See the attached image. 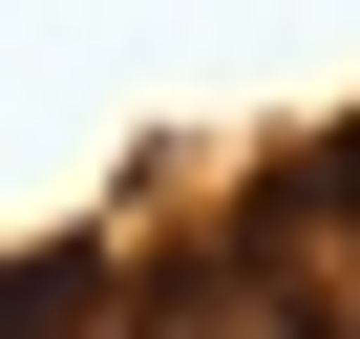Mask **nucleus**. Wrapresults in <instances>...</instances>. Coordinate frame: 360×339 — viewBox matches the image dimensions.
Segmentation results:
<instances>
[{
	"instance_id": "obj_1",
	"label": "nucleus",
	"mask_w": 360,
	"mask_h": 339,
	"mask_svg": "<svg viewBox=\"0 0 360 339\" xmlns=\"http://www.w3.org/2000/svg\"><path fill=\"white\" fill-rule=\"evenodd\" d=\"M169 339H318V318H297L276 276H212V297H191V318H169Z\"/></svg>"
}]
</instances>
